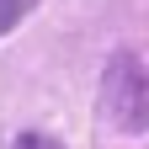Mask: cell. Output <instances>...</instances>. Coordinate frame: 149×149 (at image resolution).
Returning <instances> with one entry per match:
<instances>
[{
	"label": "cell",
	"instance_id": "cell-1",
	"mask_svg": "<svg viewBox=\"0 0 149 149\" xmlns=\"http://www.w3.org/2000/svg\"><path fill=\"white\" fill-rule=\"evenodd\" d=\"M32 6H37V0H0V32H11V27L22 22Z\"/></svg>",
	"mask_w": 149,
	"mask_h": 149
},
{
	"label": "cell",
	"instance_id": "cell-2",
	"mask_svg": "<svg viewBox=\"0 0 149 149\" xmlns=\"http://www.w3.org/2000/svg\"><path fill=\"white\" fill-rule=\"evenodd\" d=\"M16 149H59V144L43 139V133H22V139H16Z\"/></svg>",
	"mask_w": 149,
	"mask_h": 149
}]
</instances>
